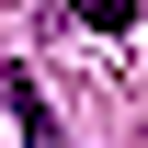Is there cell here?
Listing matches in <instances>:
<instances>
[{
  "instance_id": "obj_1",
  "label": "cell",
  "mask_w": 148,
  "mask_h": 148,
  "mask_svg": "<svg viewBox=\"0 0 148 148\" xmlns=\"http://www.w3.org/2000/svg\"><path fill=\"white\" fill-rule=\"evenodd\" d=\"M0 114L23 125V148H69V137H57V114H46V91H34V69H0Z\"/></svg>"
},
{
  "instance_id": "obj_2",
  "label": "cell",
  "mask_w": 148,
  "mask_h": 148,
  "mask_svg": "<svg viewBox=\"0 0 148 148\" xmlns=\"http://www.w3.org/2000/svg\"><path fill=\"white\" fill-rule=\"evenodd\" d=\"M69 23H91V34H125V23H137V0H69Z\"/></svg>"
}]
</instances>
